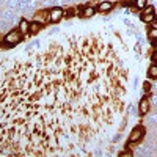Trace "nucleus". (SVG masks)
I'll list each match as a JSON object with an SVG mask.
<instances>
[{
  "label": "nucleus",
  "mask_w": 157,
  "mask_h": 157,
  "mask_svg": "<svg viewBox=\"0 0 157 157\" xmlns=\"http://www.w3.org/2000/svg\"><path fill=\"white\" fill-rule=\"evenodd\" d=\"M148 38L149 39H157V29H151L149 33H148Z\"/></svg>",
  "instance_id": "nucleus-12"
},
{
  "label": "nucleus",
  "mask_w": 157,
  "mask_h": 157,
  "mask_svg": "<svg viewBox=\"0 0 157 157\" xmlns=\"http://www.w3.org/2000/svg\"><path fill=\"white\" fill-rule=\"evenodd\" d=\"M134 6L138 10H145L148 6V0H134Z\"/></svg>",
  "instance_id": "nucleus-10"
},
{
  "label": "nucleus",
  "mask_w": 157,
  "mask_h": 157,
  "mask_svg": "<svg viewBox=\"0 0 157 157\" xmlns=\"http://www.w3.org/2000/svg\"><path fill=\"white\" fill-rule=\"evenodd\" d=\"M146 13H154V6H146L145 10L141 11V14H146Z\"/></svg>",
  "instance_id": "nucleus-13"
},
{
  "label": "nucleus",
  "mask_w": 157,
  "mask_h": 157,
  "mask_svg": "<svg viewBox=\"0 0 157 157\" xmlns=\"http://www.w3.org/2000/svg\"><path fill=\"white\" fill-rule=\"evenodd\" d=\"M39 29H41V24H39L38 21H35V22L30 24V33H36Z\"/></svg>",
  "instance_id": "nucleus-11"
},
{
  "label": "nucleus",
  "mask_w": 157,
  "mask_h": 157,
  "mask_svg": "<svg viewBox=\"0 0 157 157\" xmlns=\"http://www.w3.org/2000/svg\"><path fill=\"white\" fill-rule=\"evenodd\" d=\"M151 57H152V63H157V50L154 52V54H152Z\"/></svg>",
  "instance_id": "nucleus-14"
},
{
  "label": "nucleus",
  "mask_w": 157,
  "mask_h": 157,
  "mask_svg": "<svg viewBox=\"0 0 157 157\" xmlns=\"http://www.w3.org/2000/svg\"><path fill=\"white\" fill-rule=\"evenodd\" d=\"M155 13H146V14H141V21L145 24H152L155 22Z\"/></svg>",
  "instance_id": "nucleus-6"
},
{
  "label": "nucleus",
  "mask_w": 157,
  "mask_h": 157,
  "mask_svg": "<svg viewBox=\"0 0 157 157\" xmlns=\"http://www.w3.org/2000/svg\"><path fill=\"white\" fill-rule=\"evenodd\" d=\"M148 77L152 80H157V63H152L148 68Z\"/></svg>",
  "instance_id": "nucleus-7"
},
{
  "label": "nucleus",
  "mask_w": 157,
  "mask_h": 157,
  "mask_svg": "<svg viewBox=\"0 0 157 157\" xmlns=\"http://www.w3.org/2000/svg\"><path fill=\"white\" fill-rule=\"evenodd\" d=\"M149 109H151V102H149V99H148V98H143V99L140 101V104H138V112H140V115H141V116H145V115L149 112Z\"/></svg>",
  "instance_id": "nucleus-4"
},
{
  "label": "nucleus",
  "mask_w": 157,
  "mask_h": 157,
  "mask_svg": "<svg viewBox=\"0 0 157 157\" xmlns=\"http://www.w3.org/2000/svg\"><path fill=\"white\" fill-rule=\"evenodd\" d=\"M143 88H145V91L148 93V91H149V82H145V85H143Z\"/></svg>",
  "instance_id": "nucleus-15"
},
{
  "label": "nucleus",
  "mask_w": 157,
  "mask_h": 157,
  "mask_svg": "<svg viewBox=\"0 0 157 157\" xmlns=\"http://www.w3.org/2000/svg\"><path fill=\"white\" fill-rule=\"evenodd\" d=\"M112 8H113V3H112V2H101L99 6H98V10H99L101 13H107V11H110Z\"/></svg>",
  "instance_id": "nucleus-8"
},
{
  "label": "nucleus",
  "mask_w": 157,
  "mask_h": 157,
  "mask_svg": "<svg viewBox=\"0 0 157 157\" xmlns=\"http://www.w3.org/2000/svg\"><path fill=\"white\" fill-rule=\"evenodd\" d=\"M22 39V33L17 30H13V32H10L6 36H5V43L6 44H10V46H14V44H17L19 41Z\"/></svg>",
  "instance_id": "nucleus-1"
},
{
  "label": "nucleus",
  "mask_w": 157,
  "mask_h": 157,
  "mask_svg": "<svg viewBox=\"0 0 157 157\" xmlns=\"http://www.w3.org/2000/svg\"><path fill=\"white\" fill-rule=\"evenodd\" d=\"M63 16H64V11L61 10V8H54V10H50L49 11V14H47V19L50 21V22H60L61 19H63Z\"/></svg>",
  "instance_id": "nucleus-3"
},
{
  "label": "nucleus",
  "mask_w": 157,
  "mask_h": 157,
  "mask_svg": "<svg viewBox=\"0 0 157 157\" xmlns=\"http://www.w3.org/2000/svg\"><path fill=\"white\" fill-rule=\"evenodd\" d=\"M155 47H157V39H155Z\"/></svg>",
  "instance_id": "nucleus-16"
},
{
  "label": "nucleus",
  "mask_w": 157,
  "mask_h": 157,
  "mask_svg": "<svg viewBox=\"0 0 157 157\" xmlns=\"http://www.w3.org/2000/svg\"><path fill=\"white\" fill-rule=\"evenodd\" d=\"M143 135H145V129H143L141 126L134 127V129H132V132H130V135H129V143H135V141L141 140Z\"/></svg>",
  "instance_id": "nucleus-2"
},
{
  "label": "nucleus",
  "mask_w": 157,
  "mask_h": 157,
  "mask_svg": "<svg viewBox=\"0 0 157 157\" xmlns=\"http://www.w3.org/2000/svg\"><path fill=\"white\" fill-rule=\"evenodd\" d=\"M19 32H21L22 35L30 33V22H29V21H25V19H22V21L19 22Z\"/></svg>",
  "instance_id": "nucleus-5"
},
{
  "label": "nucleus",
  "mask_w": 157,
  "mask_h": 157,
  "mask_svg": "<svg viewBox=\"0 0 157 157\" xmlns=\"http://www.w3.org/2000/svg\"><path fill=\"white\" fill-rule=\"evenodd\" d=\"M94 13H96V10H94L93 6H85L82 16H83V17H91V16H94Z\"/></svg>",
  "instance_id": "nucleus-9"
}]
</instances>
